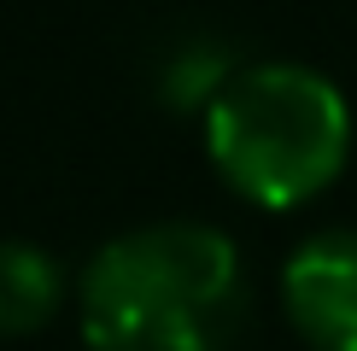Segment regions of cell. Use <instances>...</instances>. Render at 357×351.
I'll return each instance as SVG.
<instances>
[{"label": "cell", "instance_id": "obj_2", "mask_svg": "<svg viewBox=\"0 0 357 351\" xmlns=\"http://www.w3.org/2000/svg\"><path fill=\"white\" fill-rule=\"evenodd\" d=\"M205 153L241 199L293 211L346 170L351 111L310 65H246L205 106Z\"/></svg>", "mask_w": 357, "mask_h": 351}, {"label": "cell", "instance_id": "obj_1", "mask_svg": "<svg viewBox=\"0 0 357 351\" xmlns=\"http://www.w3.org/2000/svg\"><path fill=\"white\" fill-rule=\"evenodd\" d=\"M88 351H229L246 316V275L229 234L158 223L117 234L82 270Z\"/></svg>", "mask_w": 357, "mask_h": 351}, {"label": "cell", "instance_id": "obj_3", "mask_svg": "<svg viewBox=\"0 0 357 351\" xmlns=\"http://www.w3.org/2000/svg\"><path fill=\"white\" fill-rule=\"evenodd\" d=\"M281 304L317 351H357V228L310 234L281 270Z\"/></svg>", "mask_w": 357, "mask_h": 351}, {"label": "cell", "instance_id": "obj_4", "mask_svg": "<svg viewBox=\"0 0 357 351\" xmlns=\"http://www.w3.org/2000/svg\"><path fill=\"white\" fill-rule=\"evenodd\" d=\"M65 304L59 263L29 240H0V340L41 334Z\"/></svg>", "mask_w": 357, "mask_h": 351}, {"label": "cell", "instance_id": "obj_5", "mask_svg": "<svg viewBox=\"0 0 357 351\" xmlns=\"http://www.w3.org/2000/svg\"><path fill=\"white\" fill-rule=\"evenodd\" d=\"M229 77H234V65L222 47H182L165 65V100L170 106H211Z\"/></svg>", "mask_w": 357, "mask_h": 351}]
</instances>
